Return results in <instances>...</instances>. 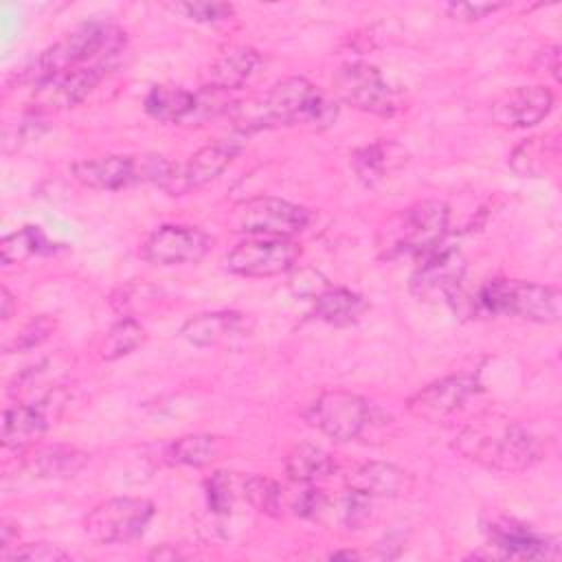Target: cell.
I'll list each match as a JSON object with an SVG mask.
<instances>
[{"label":"cell","instance_id":"17","mask_svg":"<svg viewBox=\"0 0 562 562\" xmlns=\"http://www.w3.org/2000/svg\"><path fill=\"white\" fill-rule=\"evenodd\" d=\"M553 108V92L547 86H518L492 103V121L505 130H525L540 123Z\"/></svg>","mask_w":562,"mask_h":562},{"label":"cell","instance_id":"10","mask_svg":"<svg viewBox=\"0 0 562 562\" xmlns=\"http://www.w3.org/2000/svg\"><path fill=\"white\" fill-rule=\"evenodd\" d=\"M307 422L336 441H351L364 435L371 424L369 402L351 391H325L305 413Z\"/></svg>","mask_w":562,"mask_h":562},{"label":"cell","instance_id":"21","mask_svg":"<svg viewBox=\"0 0 562 562\" xmlns=\"http://www.w3.org/2000/svg\"><path fill=\"white\" fill-rule=\"evenodd\" d=\"M246 334V316L239 312H202L184 321L180 336L195 347H217Z\"/></svg>","mask_w":562,"mask_h":562},{"label":"cell","instance_id":"5","mask_svg":"<svg viewBox=\"0 0 562 562\" xmlns=\"http://www.w3.org/2000/svg\"><path fill=\"white\" fill-rule=\"evenodd\" d=\"M560 290L518 279H494L476 294V305L487 314L518 316L533 323L560 321Z\"/></svg>","mask_w":562,"mask_h":562},{"label":"cell","instance_id":"36","mask_svg":"<svg viewBox=\"0 0 562 562\" xmlns=\"http://www.w3.org/2000/svg\"><path fill=\"white\" fill-rule=\"evenodd\" d=\"M70 553L64 551L57 544L50 542H26V544H15L13 549H9L7 553H2V560H24V562H59V560H68Z\"/></svg>","mask_w":562,"mask_h":562},{"label":"cell","instance_id":"22","mask_svg":"<svg viewBox=\"0 0 562 562\" xmlns=\"http://www.w3.org/2000/svg\"><path fill=\"white\" fill-rule=\"evenodd\" d=\"M259 64H261V55L252 46H244V44L228 46L209 64L206 86H213L224 92L239 90L252 79Z\"/></svg>","mask_w":562,"mask_h":562},{"label":"cell","instance_id":"34","mask_svg":"<svg viewBox=\"0 0 562 562\" xmlns=\"http://www.w3.org/2000/svg\"><path fill=\"white\" fill-rule=\"evenodd\" d=\"M171 9L193 22H204V24L226 22L235 13V7L228 2H204V0L202 2H178V4H171Z\"/></svg>","mask_w":562,"mask_h":562},{"label":"cell","instance_id":"32","mask_svg":"<svg viewBox=\"0 0 562 562\" xmlns=\"http://www.w3.org/2000/svg\"><path fill=\"white\" fill-rule=\"evenodd\" d=\"M244 498L261 514L279 516L283 512V487L263 474H250L241 481Z\"/></svg>","mask_w":562,"mask_h":562},{"label":"cell","instance_id":"19","mask_svg":"<svg viewBox=\"0 0 562 562\" xmlns=\"http://www.w3.org/2000/svg\"><path fill=\"white\" fill-rule=\"evenodd\" d=\"M349 490L369 498H397L413 490L415 479L408 470L389 461H364L345 476Z\"/></svg>","mask_w":562,"mask_h":562},{"label":"cell","instance_id":"11","mask_svg":"<svg viewBox=\"0 0 562 562\" xmlns=\"http://www.w3.org/2000/svg\"><path fill=\"white\" fill-rule=\"evenodd\" d=\"M334 94L362 112L375 116H393L397 110L395 90L386 83L382 72L364 61H347L342 64L334 79Z\"/></svg>","mask_w":562,"mask_h":562},{"label":"cell","instance_id":"31","mask_svg":"<svg viewBox=\"0 0 562 562\" xmlns=\"http://www.w3.org/2000/svg\"><path fill=\"white\" fill-rule=\"evenodd\" d=\"M50 250V241L44 237V233L37 226H24L7 237H2L0 241V261L4 266L11 263H22L33 255L40 252H48Z\"/></svg>","mask_w":562,"mask_h":562},{"label":"cell","instance_id":"25","mask_svg":"<svg viewBox=\"0 0 562 562\" xmlns=\"http://www.w3.org/2000/svg\"><path fill=\"white\" fill-rule=\"evenodd\" d=\"M193 105H195V92L173 83L154 86L145 97V112L160 123L187 125L193 112Z\"/></svg>","mask_w":562,"mask_h":562},{"label":"cell","instance_id":"23","mask_svg":"<svg viewBox=\"0 0 562 562\" xmlns=\"http://www.w3.org/2000/svg\"><path fill=\"white\" fill-rule=\"evenodd\" d=\"M48 430L46 402L15 404L2 415V446L7 450H24Z\"/></svg>","mask_w":562,"mask_h":562},{"label":"cell","instance_id":"37","mask_svg":"<svg viewBox=\"0 0 562 562\" xmlns=\"http://www.w3.org/2000/svg\"><path fill=\"white\" fill-rule=\"evenodd\" d=\"M233 481L228 476V472H215L211 474V479L206 481V503L211 507L213 514L226 516L233 507Z\"/></svg>","mask_w":562,"mask_h":562},{"label":"cell","instance_id":"6","mask_svg":"<svg viewBox=\"0 0 562 562\" xmlns=\"http://www.w3.org/2000/svg\"><path fill=\"white\" fill-rule=\"evenodd\" d=\"M450 226V209L441 200H419L406 206L386 226V250L424 257L443 244Z\"/></svg>","mask_w":562,"mask_h":562},{"label":"cell","instance_id":"43","mask_svg":"<svg viewBox=\"0 0 562 562\" xmlns=\"http://www.w3.org/2000/svg\"><path fill=\"white\" fill-rule=\"evenodd\" d=\"M331 560H358L360 558V553H356V551H334L331 555H329Z\"/></svg>","mask_w":562,"mask_h":562},{"label":"cell","instance_id":"12","mask_svg":"<svg viewBox=\"0 0 562 562\" xmlns=\"http://www.w3.org/2000/svg\"><path fill=\"white\" fill-rule=\"evenodd\" d=\"M296 257L299 244L292 237L250 235L224 257V266L239 277H277L292 270Z\"/></svg>","mask_w":562,"mask_h":562},{"label":"cell","instance_id":"3","mask_svg":"<svg viewBox=\"0 0 562 562\" xmlns=\"http://www.w3.org/2000/svg\"><path fill=\"white\" fill-rule=\"evenodd\" d=\"M125 48V31L108 22H88L70 31L64 40L42 50L20 70V81L37 83L40 79L97 61H114Z\"/></svg>","mask_w":562,"mask_h":562},{"label":"cell","instance_id":"41","mask_svg":"<svg viewBox=\"0 0 562 562\" xmlns=\"http://www.w3.org/2000/svg\"><path fill=\"white\" fill-rule=\"evenodd\" d=\"M538 66L544 68L553 79H558V70H560V46H558V44L544 46V50L538 53Z\"/></svg>","mask_w":562,"mask_h":562},{"label":"cell","instance_id":"28","mask_svg":"<svg viewBox=\"0 0 562 562\" xmlns=\"http://www.w3.org/2000/svg\"><path fill=\"white\" fill-rule=\"evenodd\" d=\"M558 156V143H549L547 136H533L522 140L509 156V165L518 176L542 178L549 167L547 160Z\"/></svg>","mask_w":562,"mask_h":562},{"label":"cell","instance_id":"2","mask_svg":"<svg viewBox=\"0 0 562 562\" xmlns=\"http://www.w3.org/2000/svg\"><path fill=\"white\" fill-rule=\"evenodd\" d=\"M452 448L463 459L503 474L525 472L542 457L540 441L529 428L496 417L476 419L461 428Z\"/></svg>","mask_w":562,"mask_h":562},{"label":"cell","instance_id":"8","mask_svg":"<svg viewBox=\"0 0 562 562\" xmlns=\"http://www.w3.org/2000/svg\"><path fill=\"white\" fill-rule=\"evenodd\" d=\"M114 61H97L79 68H68L55 75H48L33 83L31 94V114H48L75 108L81 103L112 70Z\"/></svg>","mask_w":562,"mask_h":562},{"label":"cell","instance_id":"18","mask_svg":"<svg viewBox=\"0 0 562 562\" xmlns=\"http://www.w3.org/2000/svg\"><path fill=\"white\" fill-rule=\"evenodd\" d=\"M490 547L498 558L516 560H553L560 555V547L549 536H540L533 529L514 520H496L490 527Z\"/></svg>","mask_w":562,"mask_h":562},{"label":"cell","instance_id":"7","mask_svg":"<svg viewBox=\"0 0 562 562\" xmlns=\"http://www.w3.org/2000/svg\"><path fill=\"white\" fill-rule=\"evenodd\" d=\"M151 518V501L140 496H116L88 512L83 518V531L97 544H125L140 538Z\"/></svg>","mask_w":562,"mask_h":562},{"label":"cell","instance_id":"38","mask_svg":"<svg viewBox=\"0 0 562 562\" xmlns=\"http://www.w3.org/2000/svg\"><path fill=\"white\" fill-rule=\"evenodd\" d=\"M327 494L318 487H305L292 503V509L296 516L312 518V520H323L327 512Z\"/></svg>","mask_w":562,"mask_h":562},{"label":"cell","instance_id":"9","mask_svg":"<svg viewBox=\"0 0 562 562\" xmlns=\"http://www.w3.org/2000/svg\"><path fill=\"white\" fill-rule=\"evenodd\" d=\"M310 220L312 213L305 206L272 195L244 200L231 213V224L235 231L270 237H292L301 233Z\"/></svg>","mask_w":562,"mask_h":562},{"label":"cell","instance_id":"26","mask_svg":"<svg viewBox=\"0 0 562 562\" xmlns=\"http://www.w3.org/2000/svg\"><path fill=\"white\" fill-rule=\"evenodd\" d=\"M336 459L323 446L301 441L285 454V472L296 483H314L336 472Z\"/></svg>","mask_w":562,"mask_h":562},{"label":"cell","instance_id":"14","mask_svg":"<svg viewBox=\"0 0 562 562\" xmlns=\"http://www.w3.org/2000/svg\"><path fill=\"white\" fill-rule=\"evenodd\" d=\"M241 151V143L235 138L213 140L193 151L184 162H173L171 176L162 187L169 195H182L191 189H200L215 180Z\"/></svg>","mask_w":562,"mask_h":562},{"label":"cell","instance_id":"20","mask_svg":"<svg viewBox=\"0 0 562 562\" xmlns=\"http://www.w3.org/2000/svg\"><path fill=\"white\" fill-rule=\"evenodd\" d=\"M406 162H408V151L391 138H378L364 147H358L349 156V165L353 173L367 187L380 184L391 173L400 171Z\"/></svg>","mask_w":562,"mask_h":562},{"label":"cell","instance_id":"33","mask_svg":"<svg viewBox=\"0 0 562 562\" xmlns=\"http://www.w3.org/2000/svg\"><path fill=\"white\" fill-rule=\"evenodd\" d=\"M371 501L373 498L347 487L345 494H340L338 498L327 503L325 516L331 514L340 525H345L349 529H360L371 518Z\"/></svg>","mask_w":562,"mask_h":562},{"label":"cell","instance_id":"29","mask_svg":"<svg viewBox=\"0 0 562 562\" xmlns=\"http://www.w3.org/2000/svg\"><path fill=\"white\" fill-rule=\"evenodd\" d=\"M222 446L220 439L213 435H184L176 439L167 448V459L176 465H191V468H202L217 459Z\"/></svg>","mask_w":562,"mask_h":562},{"label":"cell","instance_id":"24","mask_svg":"<svg viewBox=\"0 0 562 562\" xmlns=\"http://www.w3.org/2000/svg\"><path fill=\"white\" fill-rule=\"evenodd\" d=\"M314 316L329 325H351L356 323L369 307L367 299L349 288L325 285L314 299Z\"/></svg>","mask_w":562,"mask_h":562},{"label":"cell","instance_id":"16","mask_svg":"<svg viewBox=\"0 0 562 562\" xmlns=\"http://www.w3.org/2000/svg\"><path fill=\"white\" fill-rule=\"evenodd\" d=\"M419 266L411 279V290L424 299H441L452 301L459 294V285L463 281L465 261L459 250L441 244L435 250L426 252L417 259Z\"/></svg>","mask_w":562,"mask_h":562},{"label":"cell","instance_id":"4","mask_svg":"<svg viewBox=\"0 0 562 562\" xmlns=\"http://www.w3.org/2000/svg\"><path fill=\"white\" fill-rule=\"evenodd\" d=\"M173 162L158 154L121 156L108 154L99 158H86L72 165V178L88 189L116 191L136 182H154L160 189L171 176Z\"/></svg>","mask_w":562,"mask_h":562},{"label":"cell","instance_id":"35","mask_svg":"<svg viewBox=\"0 0 562 562\" xmlns=\"http://www.w3.org/2000/svg\"><path fill=\"white\" fill-rule=\"evenodd\" d=\"M55 329V321L48 316H37L29 321L15 336L13 340L4 342V351H26L37 345H42Z\"/></svg>","mask_w":562,"mask_h":562},{"label":"cell","instance_id":"42","mask_svg":"<svg viewBox=\"0 0 562 562\" xmlns=\"http://www.w3.org/2000/svg\"><path fill=\"white\" fill-rule=\"evenodd\" d=\"M15 310V299L7 288H0V316L2 321H9Z\"/></svg>","mask_w":562,"mask_h":562},{"label":"cell","instance_id":"13","mask_svg":"<svg viewBox=\"0 0 562 562\" xmlns=\"http://www.w3.org/2000/svg\"><path fill=\"white\" fill-rule=\"evenodd\" d=\"M479 389L481 382L474 373H452L413 393L406 400V408L413 417L437 424L454 415Z\"/></svg>","mask_w":562,"mask_h":562},{"label":"cell","instance_id":"30","mask_svg":"<svg viewBox=\"0 0 562 562\" xmlns=\"http://www.w3.org/2000/svg\"><path fill=\"white\" fill-rule=\"evenodd\" d=\"M145 340V327L134 316L119 318L101 340V360H119L140 347Z\"/></svg>","mask_w":562,"mask_h":562},{"label":"cell","instance_id":"15","mask_svg":"<svg viewBox=\"0 0 562 562\" xmlns=\"http://www.w3.org/2000/svg\"><path fill=\"white\" fill-rule=\"evenodd\" d=\"M213 246V237L198 226L165 224L140 246L145 261L154 266H180L200 261Z\"/></svg>","mask_w":562,"mask_h":562},{"label":"cell","instance_id":"1","mask_svg":"<svg viewBox=\"0 0 562 562\" xmlns=\"http://www.w3.org/2000/svg\"><path fill=\"white\" fill-rule=\"evenodd\" d=\"M228 114L233 125L244 134L279 125H299L321 132L334 125L338 103L310 79L292 75L274 81L268 92L257 99L235 101Z\"/></svg>","mask_w":562,"mask_h":562},{"label":"cell","instance_id":"39","mask_svg":"<svg viewBox=\"0 0 562 562\" xmlns=\"http://www.w3.org/2000/svg\"><path fill=\"white\" fill-rule=\"evenodd\" d=\"M503 7H505L503 2H450V4H446V11L454 20L474 22V20H481V18H487L496 11H501Z\"/></svg>","mask_w":562,"mask_h":562},{"label":"cell","instance_id":"27","mask_svg":"<svg viewBox=\"0 0 562 562\" xmlns=\"http://www.w3.org/2000/svg\"><path fill=\"white\" fill-rule=\"evenodd\" d=\"M29 463L31 470L42 479H70L88 463V452L75 446L53 443L35 450Z\"/></svg>","mask_w":562,"mask_h":562},{"label":"cell","instance_id":"40","mask_svg":"<svg viewBox=\"0 0 562 562\" xmlns=\"http://www.w3.org/2000/svg\"><path fill=\"white\" fill-rule=\"evenodd\" d=\"M290 285H292V290H294V294H299V296H307L310 301L325 288V285H329L327 283V279H323L316 270H312V268H303V270H299V272H294L292 274V279H290Z\"/></svg>","mask_w":562,"mask_h":562}]
</instances>
